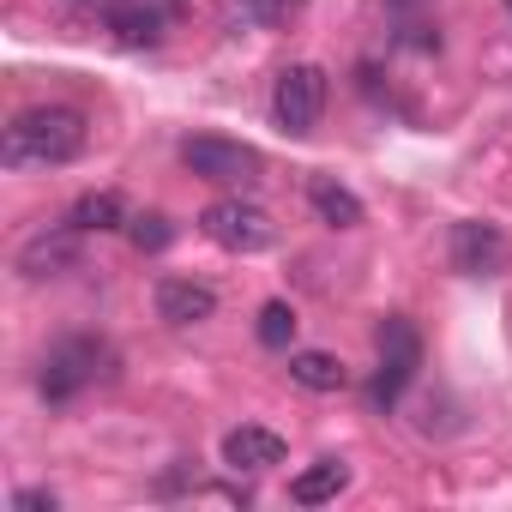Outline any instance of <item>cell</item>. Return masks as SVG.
<instances>
[{"mask_svg":"<svg viewBox=\"0 0 512 512\" xmlns=\"http://www.w3.org/2000/svg\"><path fill=\"white\" fill-rule=\"evenodd\" d=\"M79 151H85V115L61 109V103L13 115L7 139H0V163H7V169H61Z\"/></svg>","mask_w":512,"mask_h":512,"instance_id":"obj_1","label":"cell"},{"mask_svg":"<svg viewBox=\"0 0 512 512\" xmlns=\"http://www.w3.org/2000/svg\"><path fill=\"white\" fill-rule=\"evenodd\" d=\"M109 344H97V338H61L49 356H43V398L49 404H73L85 386H97V380H109Z\"/></svg>","mask_w":512,"mask_h":512,"instance_id":"obj_2","label":"cell"},{"mask_svg":"<svg viewBox=\"0 0 512 512\" xmlns=\"http://www.w3.org/2000/svg\"><path fill=\"white\" fill-rule=\"evenodd\" d=\"M374 344H380V368H374L368 398H374L380 410H392V404L404 398V386L416 380V368H422V338H416V326H410L404 314H392V320H380Z\"/></svg>","mask_w":512,"mask_h":512,"instance_id":"obj_3","label":"cell"},{"mask_svg":"<svg viewBox=\"0 0 512 512\" xmlns=\"http://www.w3.org/2000/svg\"><path fill=\"white\" fill-rule=\"evenodd\" d=\"M199 229L223 247V253H266L278 241V223L260 211V205H247V199H211L199 211Z\"/></svg>","mask_w":512,"mask_h":512,"instance_id":"obj_4","label":"cell"},{"mask_svg":"<svg viewBox=\"0 0 512 512\" xmlns=\"http://www.w3.org/2000/svg\"><path fill=\"white\" fill-rule=\"evenodd\" d=\"M320 115H326V73L314 67V61H296V67H284L278 73V85H272V121L284 127V133H314L320 127Z\"/></svg>","mask_w":512,"mask_h":512,"instance_id":"obj_5","label":"cell"},{"mask_svg":"<svg viewBox=\"0 0 512 512\" xmlns=\"http://www.w3.org/2000/svg\"><path fill=\"white\" fill-rule=\"evenodd\" d=\"M181 163H187L199 181H217V187H247V181H260V151H253V145H235V139H187V145H181Z\"/></svg>","mask_w":512,"mask_h":512,"instance_id":"obj_6","label":"cell"},{"mask_svg":"<svg viewBox=\"0 0 512 512\" xmlns=\"http://www.w3.org/2000/svg\"><path fill=\"white\" fill-rule=\"evenodd\" d=\"M506 260H512V247H506V235L494 223H476V217L452 223V272L494 278V272H506Z\"/></svg>","mask_w":512,"mask_h":512,"instance_id":"obj_7","label":"cell"},{"mask_svg":"<svg viewBox=\"0 0 512 512\" xmlns=\"http://www.w3.org/2000/svg\"><path fill=\"white\" fill-rule=\"evenodd\" d=\"M79 235L85 229H43V235H31L25 247H19V272L25 278H55V272H67L73 260H79Z\"/></svg>","mask_w":512,"mask_h":512,"instance_id":"obj_8","label":"cell"},{"mask_svg":"<svg viewBox=\"0 0 512 512\" xmlns=\"http://www.w3.org/2000/svg\"><path fill=\"white\" fill-rule=\"evenodd\" d=\"M217 314V290L211 284H193V278H163L157 284V320L169 326H199Z\"/></svg>","mask_w":512,"mask_h":512,"instance_id":"obj_9","label":"cell"},{"mask_svg":"<svg viewBox=\"0 0 512 512\" xmlns=\"http://www.w3.org/2000/svg\"><path fill=\"white\" fill-rule=\"evenodd\" d=\"M223 464L229 470H272V464H284V434L241 422V428L223 434Z\"/></svg>","mask_w":512,"mask_h":512,"instance_id":"obj_10","label":"cell"},{"mask_svg":"<svg viewBox=\"0 0 512 512\" xmlns=\"http://www.w3.org/2000/svg\"><path fill=\"white\" fill-rule=\"evenodd\" d=\"M350 488V464L344 458H320V464H308L296 482H290V500L296 506H326V500H338Z\"/></svg>","mask_w":512,"mask_h":512,"instance_id":"obj_11","label":"cell"},{"mask_svg":"<svg viewBox=\"0 0 512 512\" xmlns=\"http://www.w3.org/2000/svg\"><path fill=\"white\" fill-rule=\"evenodd\" d=\"M308 205H314L320 223H332V229H356V223H362V199H356L344 181H332V175H314V181H308Z\"/></svg>","mask_w":512,"mask_h":512,"instance_id":"obj_12","label":"cell"},{"mask_svg":"<svg viewBox=\"0 0 512 512\" xmlns=\"http://www.w3.org/2000/svg\"><path fill=\"white\" fill-rule=\"evenodd\" d=\"M290 380L302 392H344L350 386V368L332 356V350H296L290 356Z\"/></svg>","mask_w":512,"mask_h":512,"instance_id":"obj_13","label":"cell"},{"mask_svg":"<svg viewBox=\"0 0 512 512\" xmlns=\"http://www.w3.org/2000/svg\"><path fill=\"white\" fill-rule=\"evenodd\" d=\"M109 31L121 49H157L163 43V13L151 7H109Z\"/></svg>","mask_w":512,"mask_h":512,"instance_id":"obj_14","label":"cell"},{"mask_svg":"<svg viewBox=\"0 0 512 512\" xmlns=\"http://www.w3.org/2000/svg\"><path fill=\"white\" fill-rule=\"evenodd\" d=\"M302 7V0H223V25L229 31H266V25H278V19H290Z\"/></svg>","mask_w":512,"mask_h":512,"instance_id":"obj_15","label":"cell"},{"mask_svg":"<svg viewBox=\"0 0 512 512\" xmlns=\"http://www.w3.org/2000/svg\"><path fill=\"white\" fill-rule=\"evenodd\" d=\"M121 223H127V211H121L115 193H85V199L73 205V229H85V235H91V229H97V235H103V229H121Z\"/></svg>","mask_w":512,"mask_h":512,"instance_id":"obj_16","label":"cell"},{"mask_svg":"<svg viewBox=\"0 0 512 512\" xmlns=\"http://www.w3.org/2000/svg\"><path fill=\"white\" fill-rule=\"evenodd\" d=\"M127 241H133L139 253H163V247L175 241V229H169L163 211H139V217H127Z\"/></svg>","mask_w":512,"mask_h":512,"instance_id":"obj_17","label":"cell"},{"mask_svg":"<svg viewBox=\"0 0 512 512\" xmlns=\"http://www.w3.org/2000/svg\"><path fill=\"white\" fill-rule=\"evenodd\" d=\"M290 338H296V308L290 302H266L260 308V344L266 350H290Z\"/></svg>","mask_w":512,"mask_h":512,"instance_id":"obj_18","label":"cell"},{"mask_svg":"<svg viewBox=\"0 0 512 512\" xmlns=\"http://www.w3.org/2000/svg\"><path fill=\"white\" fill-rule=\"evenodd\" d=\"M13 506H19V512H55V494H49V488H19Z\"/></svg>","mask_w":512,"mask_h":512,"instance_id":"obj_19","label":"cell"},{"mask_svg":"<svg viewBox=\"0 0 512 512\" xmlns=\"http://www.w3.org/2000/svg\"><path fill=\"white\" fill-rule=\"evenodd\" d=\"M506 13H512V0H506Z\"/></svg>","mask_w":512,"mask_h":512,"instance_id":"obj_20","label":"cell"}]
</instances>
